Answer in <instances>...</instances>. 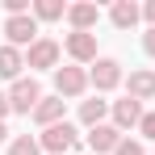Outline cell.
I'll use <instances>...</instances> for the list:
<instances>
[{
    "label": "cell",
    "mask_w": 155,
    "mask_h": 155,
    "mask_svg": "<svg viewBox=\"0 0 155 155\" xmlns=\"http://www.w3.org/2000/svg\"><path fill=\"white\" fill-rule=\"evenodd\" d=\"M34 122L46 130V126H59L63 122V97H42L38 109H34Z\"/></svg>",
    "instance_id": "obj_11"
},
{
    "label": "cell",
    "mask_w": 155,
    "mask_h": 155,
    "mask_svg": "<svg viewBox=\"0 0 155 155\" xmlns=\"http://www.w3.org/2000/svg\"><path fill=\"white\" fill-rule=\"evenodd\" d=\"M21 67H25V54L17 51V46H0V76L4 80H21Z\"/></svg>",
    "instance_id": "obj_12"
},
{
    "label": "cell",
    "mask_w": 155,
    "mask_h": 155,
    "mask_svg": "<svg viewBox=\"0 0 155 155\" xmlns=\"http://www.w3.org/2000/svg\"><path fill=\"white\" fill-rule=\"evenodd\" d=\"M54 88H59V97H80L88 88V71L84 67H54Z\"/></svg>",
    "instance_id": "obj_5"
},
{
    "label": "cell",
    "mask_w": 155,
    "mask_h": 155,
    "mask_svg": "<svg viewBox=\"0 0 155 155\" xmlns=\"http://www.w3.org/2000/svg\"><path fill=\"white\" fill-rule=\"evenodd\" d=\"M8 155H42V143H38V138H29V134H21V138H13Z\"/></svg>",
    "instance_id": "obj_17"
},
{
    "label": "cell",
    "mask_w": 155,
    "mask_h": 155,
    "mask_svg": "<svg viewBox=\"0 0 155 155\" xmlns=\"http://www.w3.org/2000/svg\"><path fill=\"white\" fill-rule=\"evenodd\" d=\"M113 155H143V143H134V138H122Z\"/></svg>",
    "instance_id": "obj_18"
},
{
    "label": "cell",
    "mask_w": 155,
    "mask_h": 155,
    "mask_svg": "<svg viewBox=\"0 0 155 155\" xmlns=\"http://www.w3.org/2000/svg\"><path fill=\"white\" fill-rule=\"evenodd\" d=\"M138 130H143V138H155V113H143Z\"/></svg>",
    "instance_id": "obj_19"
},
{
    "label": "cell",
    "mask_w": 155,
    "mask_h": 155,
    "mask_svg": "<svg viewBox=\"0 0 155 155\" xmlns=\"http://www.w3.org/2000/svg\"><path fill=\"white\" fill-rule=\"evenodd\" d=\"M54 63H59V42L54 38H38L25 54V67H38V71H51Z\"/></svg>",
    "instance_id": "obj_6"
},
{
    "label": "cell",
    "mask_w": 155,
    "mask_h": 155,
    "mask_svg": "<svg viewBox=\"0 0 155 155\" xmlns=\"http://www.w3.org/2000/svg\"><path fill=\"white\" fill-rule=\"evenodd\" d=\"M4 34H8V46H17V51H21V46H34V42H38V21H34V17H8V21H4Z\"/></svg>",
    "instance_id": "obj_3"
},
{
    "label": "cell",
    "mask_w": 155,
    "mask_h": 155,
    "mask_svg": "<svg viewBox=\"0 0 155 155\" xmlns=\"http://www.w3.org/2000/svg\"><path fill=\"white\" fill-rule=\"evenodd\" d=\"M4 134H8V130H4V122H0V143H4Z\"/></svg>",
    "instance_id": "obj_23"
},
{
    "label": "cell",
    "mask_w": 155,
    "mask_h": 155,
    "mask_svg": "<svg viewBox=\"0 0 155 155\" xmlns=\"http://www.w3.org/2000/svg\"><path fill=\"white\" fill-rule=\"evenodd\" d=\"M143 51L155 59V29H147V34H143Z\"/></svg>",
    "instance_id": "obj_20"
},
{
    "label": "cell",
    "mask_w": 155,
    "mask_h": 155,
    "mask_svg": "<svg viewBox=\"0 0 155 155\" xmlns=\"http://www.w3.org/2000/svg\"><path fill=\"white\" fill-rule=\"evenodd\" d=\"M143 122V101H134V97H126V101H113V126L126 130V126H138Z\"/></svg>",
    "instance_id": "obj_10"
},
{
    "label": "cell",
    "mask_w": 155,
    "mask_h": 155,
    "mask_svg": "<svg viewBox=\"0 0 155 155\" xmlns=\"http://www.w3.org/2000/svg\"><path fill=\"white\" fill-rule=\"evenodd\" d=\"M138 17H143V8L138 4H130V0H117L113 8H109V21L117 29H130V25H138Z\"/></svg>",
    "instance_id": "obj_13"
},
{
    "label": "cell",
    "mask_w": 155,
    "mask_h": 155,
    "mask_svg": "<svg viewBox=\"0 0 155 155\" xmlns=\"http://www.w3.org/2000/svg\"><path fill=\"white\" fill-rule=\"evenodd\" d=\"M130 97L134 101H151L155 97V71H130Z\"/></svg>",
    "instance_id": "obj_14"
},
{
    "label": "cell",
    "mask_w": 155,
    "mask_h": 155,
    "mask_svg": "<svg viewBox=\"0 0 155 155\" xmlns=\"http://www.w3.org/2000/svg\"><path fill=\"white\" fill-rule=\"evenodd\" d=\"M143 17L151 21V29H155V0H147V8H143Z\"/></svg>",
    "instance_id": "obj_22"
},
{
    "label": "cell",
    "mask_w": 155,
    "mask_h": 155,
    "mask_svg": "<svg viewBox=\"0 0 155 155\" xmlns=\"http://www.w3.org/2000/svg\"><path fill=\"white\" fill-rule=\"evenodd\" d=\"M42 101V88L34 84V80H17L13 88H8V105H13V113H34Z\"/></svg>",
    "instance_id": "obj_2"
},
{
    "label": "cell",
    "mask_w": 155,
    "mask_h": 155,
    "mask_svg": "<svg viewBox=\"0 0 155 155\" xmlns=\"http://www.w3.org/2000/svg\"><path fill=\"white\" fill-rule=\"evenodd\" d=\"M117 143H122V130H117V126H92V130H88V147H92V155L117 151Z\"/></svg>",
    "instance_id": "obj_9"
},
{
    "label": "cell",
    "mask_w": 155,
    "mask_h": 155,
    "mask_svg": "<svg viewBox=\"0 0 155 155\" xmlns=\"http://www.w3.org/2000/svg\"><path fill=\"white\" fill-rule=\"evenodd\" d=\"M88 84H92L97 92L117 88V84H122V63H117V59H97V67L88 71Z\"/></svg>",
    "instance_id": "obj_4"
},
{
    "label": "cell",
    "mask_w": 155,
    "mask_h": 155,
    "mask_svg": "<svg viewBox=\"0 0 155 155\" xmlns=\"http://www.w3.org/2000/svg\"><path fill=\"white\" fill-rule=\"evenodd\" d=\"M63 46H67V54H71L76 63H92V59H97V34H76V29H71Z\"/></svg>",
    "instance_id": "obj_8"
},
{
    "label": "cell",
    "mask_w": 155,
    "mask_h": 155,
    "mask_svg": "<svg viewBox=\"0 0 155 155\" xmlns=\"http://www.w3.org/2000/svg\"><path fill=\"white\" fill-rule=\"evenodd\" d=\"M76 126L71 122H59V126H46L42 134H38V143H42V151H51V155H67L71 147H76Z\"/></svg>",
    "instance_id": "obj_1"
},
{
    "label": "cell",
    "mask_w": 155,
    "mask_h": 155,
    "mask_svg": "<svg viewBox=\"0 0 155 155\" xmlns=\"http://www.w3.org/2000/svg\"><path fill=\"white\" fill-rule=\"evenodd\" d=\"M67 21L76 34H92V25L101 21V8L97 4H88V0H80V4H67Z\"/></svg>",
    "instance_id": "obj_7"
},
{
    "label": "cell",
    "mask_w": 155,
    "mask_h": 155,
    "mask_svg": "<svg viewBox=\"0 0 155 155\" xmlns=\"http://www.w3.org/2000/svg\"><path fill=\"white\" fill-rule=\"evenodd\" d=\"M105 113H109V105L105 101H84L80 105V122L92 130V126H105Z\"/></svg>",
    "instance_id": "obj_16"
},
{
    "label": "cell",
    "mask_w": 155,
    "mask_h": 155,
    "mask_svg": "<svg viewBox=\"0 0 155 155\" xmlns=\"http://www.w3.org/2000/svg\"><path fill=\"white\" fill-rule=\"evenodd\" d=\"M8 113H13V105H8V92H0V122H4Z\"/></svg>",
    "instance_id": "obj_21"
},
{
    "label": "cell",
    "mask_w": 155,
    "mask_h": 155,
    "mask_svg": "<svg viewBox=\"0 0 155 155\" xmlns=\"http://www.w3.org/2000/svg\"><path fill=\"white\" fill-rule=\"evenodd\" d=\"M59 17H67L63 0H34V21H59Z\"/></svg>",
    "instance_id": "obj_15"
}]
</instances>
